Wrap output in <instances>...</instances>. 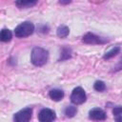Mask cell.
<instances>
[{"label":"cell","instance_id":"cell-1","mask_svg":"<svg viewBox=\"0 0 122 122\" xmlns=\"http://www.w3.org/2000/svg\"><path fill=\"white\" fill-rule=\"evenodd\" d=\"M48 57H49L48 51H46L43 48L36 47L31 51L30 60L34 66L39 67V66H43L44 64H46V62L48 61Z\"/></svg>","mask_w":122,"mask_h":122},{"label":"cell","instance_id":"cell-2","mask_svg":"<svg viewBox=\"0 0 122 122\" xmlns=\"http://www.w3.org/2000/svg\"><path fill=\"white\" fill-rule=\"evenodd\" d=\"M33 30H34V26L32 23L23 22L15 28L14 34L16 37L23 38V37H27V36H30V34H32Z\"/></svg>","mask_w":122,"mask_h":122},{"label":"cell","instance_id":"cell-3","mask_svg":"<svg viewBox=\"0 0 122 122\" xmlns=\"http://www.w3.org/2000/svg\"><path fill=\"white\" fill-rule=\"evenodd\" d=\"M86 98H87V96H86L85 91L81 87H77V88L73 89V91L71 94V101L75 105L84 103L86 101Z\"/></svg>","mask_w":122,"mask_h":122},{"label":"cell","instance_id":"cell-4","mask_svg":"<svg viewBox=\"0 0 122 122\" xmlns=\"http://www.w3.org/2000/svg\"><path fill=\"white\" fill-rule=\"evenodd\" d=\"M32 110L30 108H25L14 114V122H29L31 118Z\"/></svg>","mask_w":122,"mask_h":122},{"label":"cell","instance_id":"cell-5","mask_svg":"<svg viewBox=\"0 0 122 122\" xmlns=\"http://www.w3.org/2000/svg\"><path fill=\"white\" fill-rule=\"evenodd\" d=\"M38 119L40 122H53L55 119V113L51 109H43L38 114Z\"/></svg>","mask_w":122,"mask_h":122},{"label":"cell","instance_id":"cell-6","mask_svg":"<svg viewBox=\"0 0 122 122\" xmlns=\"http://www.w3.org/2000/svg\"><path fill=\"white\" fill-rule=\"evenodd\" d=\"M83 42L86 44H92V45H98V44H104L107 42V40L95 35L94 33L88 32L83 36Z\"/></svg>","mask_w":122,"mask_h":122},{"label":"cell","instance_id":"cell-7","mask_svg":"<svg viewBox=\"0 0 122 122\" xmlns=\"http://www.w3.org/2000/svg\"><path fill=\"white\" fill-rule=\"evenodd\" d=\"M89 116L92 120H104L106 119V112L99 108H94L90 111Z\"/></svg>","mask_w":122,"mask_h":122},{"label":"cell","instance_id":"cell-8","mask_svg":"<svg viewBox=\"0 0 122 122\" xmlns=\"http://www.w3.org/2000/svg\"><path fill=\"white\" fill-rule=\"evenodd\" d=\"M50 97L54 101H60L64 97V92L59 89H53L49 93Z\"/></svg>","mask_w":122,"mask_h":122},{"label":"cell","instance_id":"cell-9","mask_svg":"<svg viewBox=\"0 0 122 122\" xmlns=\"http://www.w3.org/2000/svg\"><path fill=\"white\" fill-rule=\"evenodd\" d=\"M11 37H12V33L10 30L8 29H3L1 30V33H0V39L1 41L3 42H9L11 40Z\"/></svg>","mask_w":122,"mask_h":122},{"label":"cell","instance_id":"cell-10","mask_svg":"<svg viewBox=\"0 0 122 122\" xmlns=\"http://www.w3.org/2000/svg\"><path fill=\"white\" fill-rule=\"evenodd\" d=\"M69 32H70V30H69V28H68L67 26L62 25V26H60V27L57 29V36L60 37V38H65V37H67L68 34H69Z\"/></svg>","mask_w":122,"mask_h":122},{"label":"cell","instance_id":"cell-11","mask_svg":"<svg viewBox=\"0 0 122 122\" xmlns=\"http://www.w3.org/2000/svg\"><path fill=\"white\" fill-rule=\"evenodd\" d=\"M36 3H37L36 1H16V2H15L16 6H17L18 8H21V9H22V8H24V9H26V8H30V7L34 6Z\"/></svg>","mask_w":122,"mask_h":122},{"label":"cell","instance_id":"cell-12","mask_svg":"<svg viewBox=\"0 0 122 122\" xmlns=\"http://www.w3.org/2000/svg\"><path fill=\"white\" fill-rule=\"evenodd\" d=\"M119 51H120V48H119V47H115V48L112 49L111 51H107V52L105 53L104 59H110V58L115 56V55L119 52Z\"/></svg>","mask_w":122,"mask_h":122},{"label":"cell","instance_id":"cell-13","mask_svg":"<svg viewBox=\"0 0 122 122\" xmlns=\"http://www.w3.org/2000/svg\"><path fill=\"white\" fill-rule=\"evenodd\" d=\"M77 112V109L73 106H69L65 109V114L68 117H73Z\"/></svg>","mask_w":122,"mask_h":122},{"label":"cell","instance_id":"cell-14","mask_svg":"<svg viewBox=\"0 0 122 122\" xmlns=\"http://www.w3.org/2000/svg\"><path fill=\"white\" fill-rule=\"evenodd\" d=\"M93 88H94V90L97 91V92H103V91L106 89V85H105V83H104L103 81L98 80V81H96V82L94 83Z\"/></svg>","mask_w":122,"mask_h":122},{"label":"cell","instance_id":"cell-15","mask_svg":"<svg viewBox=\"0 0 122 122\" xmlns=\"http://www.w3.org/2000/svg\"><path fill=\"white\" fill-rule=\"evenodd\" d=\"M71 57V50L68 48H64L61 51V56H60V60H65Z\"/></svg>","mask_w":122,"mask_h":122},{"label":"cell","instance_id":"cell-16","mask_svg":"<svg viewBox=\"0 0 122 122\" xmlns=\"http://www.w3.org/2000/svg\"><path fill=\"white\" fill-rule=\"evenodd\" d=\"M120 70H122V57H121V59L118 61L117 65H116L115 67H113L112 71H120Z\"/></svg>","mask_w":122,"mask_h":122},{"label":"cell","instance_id":"cell-17","mask_svg":"<svg viewBox=\"0 0 122 122\" xmlns=\"http://www.w3.org/2000/svg\"><path fill=\"white\" fill-rule=\"evenodd\" d=\"M112 112H113V115H117V114H120V113L122 112V107H121V106H117V107H114V109H113Z\"/></svg>","mask_w":122,"mask_h":122},{"label":"cell","instance_id":"cell-18","mask_svg":"<svg viewBox=\"0 0 122 122\" xmlns=\"http://www.w3.org/2000/svg\"><path fill=\"white\" fill-rule=\"evenodd\" d=\"M114 119H115V122H122V112L120 114L114 115Z\"/></svg>","mask_w":122,"mask_h":122}]
</instances>
